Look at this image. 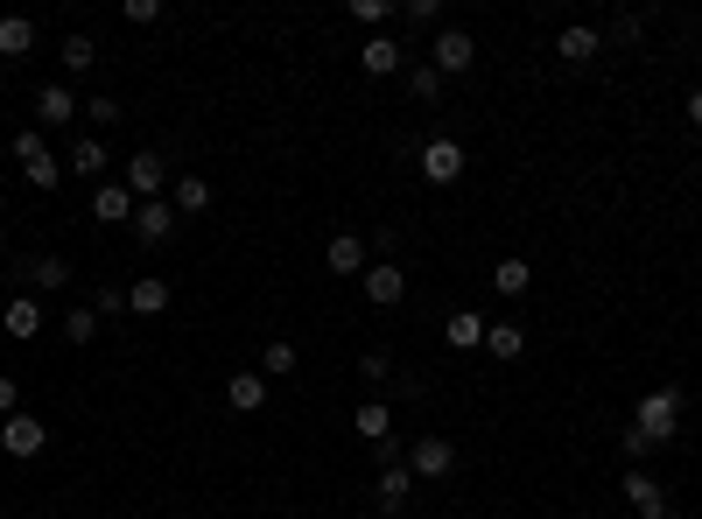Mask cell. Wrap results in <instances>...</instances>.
<instances>
[{
    "label": "cell",
    "instance_id": "obj_23",
    "mask_svg": "<svg viewBox=\"0 0 702 519\" xmlns=\"http://www.w3.org/2000/svg\"><path fill=\"white\" fill-rule=\"evenodd\" d=\"M443 344H450V352H485V316L478 310H457V316L443 323Z\"/></svg>",
    "mask_w": 702,
    "mask_h": 519
},
{
    "label": "cell",
    "instance_id": "obj_26",
    "mask_svg": "<svg viewBox=\"0 0 702 519\" xmlns=\"http://www.w3.org/2000/svg\"><path fill=\"white\" fill-rule=\"evenodd\" d=\"M485 352L499 358V365H514L527 352V337H520V323H485Z\"/></svg>",
    "mask_w": 702,
    "mask_h": 519
},
{
    "label": "cell",
    "instance_id": "obj_24",
    "mask_svg": "<svg viewBox=\"0 0 702 519\" xmlns=\"http://www.w3.org/2000/svg\"><path fill=\"white\" fill-rule=\"evenodd\" d=\"M527 288H534V267H527V260H499V267H492V295L520 302Z\"/></svg>",
    "mask_w": 702,
    "mask_h": 519
},
{
    "label": "cell",
    "instance_id": "obj_39",
    "mask_svg": "<svg viewBox=\"0 0 702 519\" xmlns=\"http://www.w3.org/2000/svg\"><path fill=\"white\" fill-rule=\"evenodd\" d=\"M8 414H22V387H14V379L0 372V421H8Z\"/></svg>",
    "mask_w": 702,
    "mask_h": 519
},
{
    "label": "cell",
    "instance_id": "obj_11",
    "mask_svg": "<svg viewBox=\"0 0 702 519\" xmlns=\"http://www.w3.org/2000/svg\"><path fill=\"white\" fill-rule=\"evenodd\" d=\"M64 176H78V183H99L106 176V141H99V133H71Z\"/></svg>",
    "mask_w": 702,
    "mask_h": 519
},
{
    "label": "cell",
    "instance_id": "obj_28",
    "mask_svg": "<svg viewBox=\"0 0 702 519\" xmlns=\"http://www.w3.org/2000/svg\"><path fill=\"white\" fill-rule=\"evenodd\" d=\"M443 71H435V64H408V91H414V99H422V106H435V99H443Z\"/></svg>",
    "mask_w": 702,
    "mask_h": 519
},
{
    "label": "cell",
    "instance_id": "obj_38",
    "mask_svg": "<svg viewBox=\"0 0 702 519\" xmlns=\"http://www.w3.org/2000/svg\"><path fill=\"white\" fill-rule=\"evenodd\" d=\"M612 35L618 43H639V35H647V14H612Z\"/></svg>",
    "mask_w": 702,
    "mask_h": 519
},
{
    "label": "cell",
    "instance_id": "obj_36",
    "mask_svg": "<svg viewBox=\"0 0 702 519\" xmlns=\"http://www.w3.org/2000/svg\"><path fill=\"white\" fill-rule=\"evenodd\" d=\"M387 372H393V358H387V352H366V358H358V379H366V387H379Z\"/></svg>",
    "mask_w": 702,
    "mask_h": 519
},
{
    "label": "cell",
    "instance_id": "obj_19",
    "mask_svg": "<svg viewBox=\"0 0 702 519\" xmlns=\"http://www.w3.org/2000/svg\"><path fill=\"white\" fill-rule=\"evenodd\" d=\"M352 435L379 450V442L393 435V408H387V400H358V408H352Z\"/></svg>",
    "mask_w": 702,
    "mask_h": 519
},
{
    "label": "cell",
    "instance_id": "obj_21",
    "mask_svg": "<svg viewBox=\"0 0 702 519\" xmlns=\"http://www.w3.org/2000/svg\"><path fill=\"white\" fill-rule=\"evenodd\" d=\"M169 204H176V218H197V210H212V183H204L197 169H183V176L169 183Z\"/></svg>",
    "mask_w": 702,
    "mask_h": 519
},
{
    "label": "cell",
    "instance_id": "obj_30",
    "mask_svg": "<svg viewBox=\"0 0 702 519\" xmlns=\"http://www.w3.org/2000/svg\"><path fill=\"white\" fill-rule=\"evenodd\" d=\"M91 64H99V43H91V35H64V71L71 78H85Z\"/></svg>",
    "mask_w": 702,
    "mask_h": 519
},
{
    "label": "cell",
    "instance_id": "obj_17",
    "mask_svg": "<svg viewBox=\"0 0 702 519\" xmlns=\"http://www.w3.org/2000/svg\"><path fill=\"white\" fill-rule=\"evenodd\" d=\"M225 408H233V414H260V408H268V372H233V379H225Z\"/></svg>",
    "mask_w": 702,
    "mask_h": 519
},
{
    "label": "cell",
    "instance_id": "obj_33",
    "mask_svg": "<svg viewBox=\"0 0 702 519\" xmlns=\"http://www.w3.org/2000/svg\"><path fill=\"white\" fill-rule=\"evenodd\" d=\"M91 316H127V288H120V281L91 288Z\"/></svg>",
    "mask_w": 702,
    "mask_h": 519
},
{
    "label": "cell",
    "instance_id": "obj_2",
    "mask_svg": "<svg viewBox=\"0 0 702 519\" xmlns=\"http://www.w3.org/2000/svg\"><path fill=\"white\" fill-rule=\"evenodd\" d=\"M414 169H422V183H435V190L464 183V141H457V133H435V141H422Z\"/></svg>",
    "mask_w": 702,
    "mask_h": 519
},
{
    "label": "cell",
    "instance_id": "obj_29",
    "mask_svg": "<svg viewBox=\"0 0 702 519\" xmlns=\"http://www.w3.org/2000/svg\"><path fill=\"white\" fill-rule=\"evenodd\" d=\"M352 22L379 35V29H387V22H401V8H393V0H352Z\"/></svg>",
    "mask_w": 702,
    "mask_h": 519
},
{
    "label": "cell",
    "instance_id": "obj_43",
    "mask_svg": "<svg viewBox=\"0 0 702 519\" xmlns=\"http://www.w3.org/2000/svg\"><path fill=\"white\" fill-rule=\"evenodd\" d=\"M583 519H597V512H583Z\"/></svg>",
    "mask_w": 702,
    "mask_h": 519
},
{
    "label": "cell",
    "instance_id": "obj_18",
    "mask_svg": "<svg viewBox=\"0 0 702 519\" xmlns=\"http://www.w3.org/2000/svg\"><path fill=\"white\" fill-rule=\"evenodd\" d=\"M597 50H604V29H591V22H569V29L555 35V56H562V64H591Z\"/></svg>",
    "mask_w": 702,
    "mask_h": 519
},
{
    "label": "cell",
    "instance_id": "obj_10",
    "mask_svg": "<svg viewBox=\"0 0 702 519\" xmlns=\"http://www.w3.org/2000/svg\"><path fill=\"white\" fill-rule=\"evenodd\" d=\"M408 471L414 477H450V471H457V442H443V435L408 442Z\"/></svg>",
    "mask_w": 702,
    "mask_h": 519
},
{
    "label": "cell",
    "instance_id": "obj_8",
    "mask_svg": "<svg viewBox=\"0 0 702 519\" xmlns=\"http://www.w3.org/2000/svg\"><path fill=\"white\" fill-rule=\"evenodd\" d=\"M71 120H85V99L71 85H43V91H35V127H43V133H64Z\"/></svg>",
    "mask_w": 702,
    "mask_h": 519
},
{
    "label": "cell",
    "instance_id": "obj_3",
    "mask_svg": "<svg viewBox=\"0 0 702 519\" xmlns=\"http://www.w3.org/2000/svg\"><path fill=\"white\" fill-rule=\"evenodd\" d=\"M0 450H8L14 456V464H29V456H43L50 450V421L43 414H8V421H0Z\"/></svg>",
    "mask_w": 702,
    "mask_h": 519
},
{
    "label": "cell",
    "instance_id": "obj_1",
    "mask_svg": "<svg viewBox=\"0 0 702 519\" xmlns=\"http://www.w3.org/2000/svg\"><path fill=\"white\" fill-rule=\"evenodd\" d=\"M681 414H689V393L681 387H654L633 400V435H647L654 450H668V442L681 435Z\"/></svg>",
    "mask_w": 702,
    "mask_h": 519
},
{
    "label": "cell",
    "instance_id": "obj_4",
    "mask_svg": "<svg viewBox=\"0 0 702 519\" xmlns=\"http://www.w3.org/2000/svg\"><path fill=\"white\" fill-rule=\"evenodd\" d=\"M127 190H134V204H155V197H169V162L155 155V148H141V155H127V176H120Z\"/></svg>",
    "mask_w": 702,
    "mask_h": 519
},
{
    "label": "cell",
    "instance_id": "obj_6",
    "mask_svg": "<svg viewBox=\"0 0 702 519\" xmlns=\"http://www.w3.org/2000/svg\"><path fill=\"white\" fill-rule=\"evenodd\" d=\"M358 288H366L372 310H401V302H408V267L401 260H372L366 274H358Z\"/></svg>",
    "mask_w": 702,
    "mask_h": 519
},
{
    "label": "cell",
    "instance_id": "obj_34",
    "mask_svg": "<svg viewBox=\"0 0 702 519\" xmlns=\"http://www.w3.org/2000/svg\"><path fill=\"white\" fill-rule=\"evenodd\" d=\"M85 120H91V127H120L127 112H120V99H112V91H99V99H85Z\"/></svg>",
    "mask_w": 702,
    "mask_h": 519
},
{
    "label": "cell",
    "instance_id": "obj_42",
    "mask_svg": "<svg viewBox=\"0 0 702 519\" xmlns=\"http://www.w3.org/2000/svg\"><path fill=\"white\" fill-rule=\"evenodd\" d=\"M0 519H8V506H0Z\"/></svg>",
    "mask_w": 702,
    "mask_h": 519
},
{
    "label": "cell",
    "instance_id": "obj_5",
    "mask_svg": "<svg viewBox=\"0 0 702 519\" xmlns=\"http://www.w3.org/2000/svg\"><path fill=\"white\" fill-rule=\"evenodd\" d=\"M422 64H435L443 78H464V71L478 64V43H471V29H435V43H429Z\"/></svg>",
    "mask_w": 702,
    "mask_h": 519
},
{
    "label": "cell",
    "instance_id": "obj_7",
    "mask_svg": "<svg viewBox=\"0 0 702 519\" xmlns=\"http://www.w3.org/2000/svg\"><path fill=\"white\" fill-rule=\"evenodd\" d=\"M414 56L401 50V35L393 29H379V35H366V43H358V71H366V78H393V71H408Z\"/></svg>",
    "mask_w": 702,
    "mask_h": 519
},
{
    "label": "cell",
    "instance_id": "obj_12",
    "mask_svg": "<svg viewBox=\"0 0 702 519\" xmlns=\"http://www.w3.org/2000/svg\"><path fill=\"white\" fill-rule=\"evenodd\" d=\"M0 331H8L14 344H29V337H43V302H35V295H29V288H22V295H8V310H0Z\"/></svg>",
    "mask_w": 702,
    "mask_h": 519
},
{
    "label": "cell",
    "instance_id": "obj_44",
    "mask_svg": "<svg viewBox=\"0 0 702 519\" xmlns=\"http://www.w3.org/2000/svg\"><path fill=\"white\" fill-rule=\"evenodd\" d=\"M695 64H702V50H695Z\"/></svg>",
    "mask_w": 702,
    "mask_h": 519
},
{
    "label": "cell",
    "instance_id": "obj_37",
    "mask_svg": "<svg viewBox=\"0 0 702 519\" xmlns=\"http://www.w3.org/2000/svg\"><path fill=\"white\" fill-rule=\"evenodd\" d=\"M127 22H134V29H155V22H162V0H127Z\"/></svg>",
    "mask_w": 702,
    "mask_h": 519
},
{
    "label": "cell",
    "instance_id": "obj_15",
    "mask_svg": "<svg viewBox=\"0 0 702 519\" xmlns=\"http://www.w3.org/2000/svg\"><path fill=\"white\" fill-rule=\"evenodd\" d=\"M134 190H127V183H99V190H91V218H99V225H134Z\"/></svg>",
    "mask_w": 702,
    "mask_h": 519
},
{
    "label": "cell",
    "instance_id": "obj_22",
    "mask_svg": "<svg viewBox=\"0 0 702 519\" xmlns=\"http://www.w3.org/2000/svg\"><path fill=\"white\" fill-rule=\"evenodd\" d=\"M162 310H169V281H155V274L127 281V316H162Z\"/></svg>",
    "mask_w": 702,
    "mask_h": 519
},
{
    "label": "cell",
    "instance_id": "obj_40",
    "mask_svg": "<svg viewBox=\"0 0 702 519\" xmlns=\"http://www.w3.org/2000/svg\"><path fill=\"white\" fill-rule=\"evenodd\" d=\"M689 127H695V133H702V85H695V91H689Z\"/></svg>",
    "mask_w": 702,
    "mask_h": 519
},
{
    "label": "cell",
    "instance_id": "obj_31",
    "mask_svg": "<svg viewBox=\"0 0 702 519\" xmlns=\"http://www.w3.org/2000/svg\"><path fill=\"white\" fill-rule=\"evenodd\" d=\"M260 372H268V379H289V372H295V344H289V337H268V352H260Z\"/></svg>",
    "mask_w": 702,
    "mask_h": 519
},
{
    "label": "cell",
    "instance_id": "obj_20",
    "mask_svg": "<svg viewBox=\"0 0 702 519\" xmlns=\"http://www.w3.org/2000/svg\"><path fill=\"white\" fill-rule=\"evenodd\" d=\"M408 485H414V471H408V464H387V471H379L372 498H379V512H387V519H401V512H408Z\"/></svg>",
    "mask_w": 702,
    "mask_h": 519
},
{
    "label": "cell",
    "instance_id": "obj_13",
    "mask_svg": "<svg viewBox=\"0 0 702 519\" xmlns=\"http://www.w3.org/2000/svg\"><path fill=\"white\" fill-rule=\"evenodd\" d=\"M625 506H633L639 519H668V512H674V506H668V491H660V485H654V477L639 471V464L625 471Z\"/></svg>",
    "mask_w": 702,
    "mask_h": 519
},
{
    "label": "cell",
    "instance_id": "obj_14",
    "mask_svg": "<svg viewBox=\"0 0 702 519\" xmlns=\"http://www.w3.org/2000/svg\"><path fill=\"white\" fill-rule=\"evenodd\" d=\"M134 239H141V246H169V239H176V204H169V197L141 204V210H134Z\"/></svg>",
    "mask_w": 702,
    "mask_h": 519
},
{
    "label": "cell",
    "instance_id": "obj_25",
    "mask_svg": "<svg viewBox=\"0 0 702 519\" xmlns=\"http://www.w3.org/2000/svg\"><path fill=\"white\" fill-rule=\"evenodd\" d=\"M29 50H35V22H29V14H0V56L22 64Z\"/></svg>",
    "mask_w": 702,
    "mask_h": 519
},
{
    "label": "cell",
    "instance_id": "obj_27",
    "mask_svg": "<svg viewBox=\"0 0 702 519\" xmlns=\"http://www.w3.org/2000/svg\"><path fill=\"white\" fill-rule=\"evenodd\" d=\"M8 155H14V162H22V169H35V162H43V155H50V141H43V127H14V141H8Z\"/></svg>",
    "mask_w": 702,
    "mask_h": 519
},
{
    "label": "cell",
    "instance_id": "obj_35",
    "mask_svg": "<svg viewBox=\"0 0 702 519\" xmlns=\"http://www.w3.org/2000/svg\"><path fill=\"white\" fill-rule=\"evenodd\" d=\"M401 22H408V29H435V22H443V8H435V0H408Z\"/></svg>",
    "mask_w": 702,
    "mask_h": 519
},
{
    "label": "cell",
    "instance_id": "obj_9",
    "mask_svg": "<svg viewBox=\"0 0 702 519\" xmlns=\"http://www.w3.org/2000/svg\"><path fill=\"white\" fill-rule=\"evenodd\" d=\"M14 281L29 295H50V288H71V260L64 253H35V260H14Z\"/></svg>",
    "mask_w": 702,
    "mask_h": 519
},
{
    "label": "cell",
    "instance_id": "obj_41",
    "mask_svg": "<svg viewBox=\"0 0 702 519\" xmlns=\"http://www.w3.org/2000/svg\"><path fill=\"white\" fill-rule=\"evenodd\" d=\"M0 253H8V225H0Z\"/></svg>",
    "mask_w": 702,
    "mask_h": 519
},
{
    "label": "cell",
    "instance_id": "obj_16",
    "mask_svg": "<svg viewBox=\"0 0 702 519\" xmlns=\"http://www.w3.org/2000/svg\"><path fill=\"white\" fill-rule=\"evenodd\" d=\"M324 267H331V274H366V267H372V253H366V239H358V233H337L331 246H324Z\"/></svg>",
    "mask_w": 702,
    "mask_h": 519
},
{
    "label": "cell",
    "instance_id": "obj_32",
    "mask_svg": "<svg viewBox=\"0 0 702 519\" xmlns=\"http://www.w3.org/2000/svg\"><path fill=\"white\" fill-rule=\"evenodd\" d=\"M64 337H71V344H91V337H99V316H91V302H71V310H64Z\"/></svg>",
    "mask_w": 702,
    "mask_h": 519
}]
</instances>
